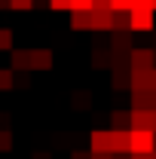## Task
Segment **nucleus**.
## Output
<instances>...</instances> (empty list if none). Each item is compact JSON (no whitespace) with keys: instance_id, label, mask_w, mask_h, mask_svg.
I'll return each mask as SVG.
<instances>
[{"instance_id":"1","label":"nucleus","mask_w":156,"mask_h":159,"mask_svg":"<svg viewBox=\"0 0 156 159\" xmlns=\"http://www.w3.org/2000/svg\"><path fill=\"white\" fill-rule=\"evenodd\" d=\"M132 144H129V153L132 156H150L156 153V132H129Z\"/></svg>"},{"instance_id":"2","label":"nucleus","mask_w":156,"mask_h":159,"mask_svg":"<svg viewBox=\"0 0 156 159\" xmlns=\"http://www.w3.org/2000/svg\"><path fill=\"white\" fill-rule=\"evenodd\" d=\"M129 70H132V74L156 70V52L153 49H132V55H129Z\"/></svg>"},{"instance_id":"3","label":"nucleus","mask_w":156,"mask_h":159,"mask_svg":"<svg viewBox=\"0 0 156 159\" xmlns=\"http://www.w3.org/2000/svg\"><path fill=\"white\" fill-rule=\"evenodd\" d=\"M12 70L16 74L34 70V49H12Z\"/></svg>"},{"instance_id":"4","label":"nucleus","mask_w":156,"mask_h":159,"mask_svg":"<svg viewBox=\"0 0 156 159\" xmlns=\"http://www.w3.org/2000/svg\"><path fill=\"white\" fill-rule=\"evenodd\" d=\"M129 144H132L129 129H110V156H117V153H129Z\"/></svg>"},{"instance_id":"5","label":"nucleus","mask_w":156,"mask_h":159,"mask_svg":"<svg viewBox=\"0 0 156 159\" xmlns=\"http://www.w3.org/2000/svg\"><path fill=\"white\" fill-rule=\"evenodd\" d=\"M129 132H153V110H132Z\"/></svg>"},{"instance_id":"6","label":"nucleus","mask_w":156,"mask_h":159,"mask_svg":"<svg viewBox=\"0 0 156 159\" xmlns=\"http://www.w3.org/2000/svg\"><path fill=\"white\" fill-rule=\"evenodd\" d=\"M153 9H135L132 12V31H153Z\"/></svg>"},{"instance_id":"7","label":"nucleus","mask_w":156,"mask_h":159,"mask_svg":"<svg viewBox=\"0 0 156 159\" xmlns=\"http://www.w3.org/2000/svg\"><path fill=\"white\" fill-rule=\"evenodd\" d=\"M89 153H110V132H92L89 135Z\"/></svg>"},{"instance_id":"8","label":"nucleus","mask_w":156,"mask_h":159,"mask_svg":"<svg viewBox=\"0 0 156 159\" xmlns=\"http://www.w3.org/2000/svg\"><path fill=\"white\" fill-rule=\"evenodd\" d=\"M113 28V12H92V31H110Z\"/></svg>"},{"instance_id":"9","label":"nucleus","mask_w":156,"mask_h":159,"mask_svg":"<svg viewBox=\"0 0 156 159\" xmlns=\"http://www.w3.org/2000/svg\"><path fill=\"white\" fill-rule=\"evenodd\" d=\"M34 70H52V52L49 49H34Z\"/></svg>"},{"instance_id":"10","label":"nucleus","mask_w":156,"mask_h":159,"mask_svg":"<svg viewBox=\"0 0 156 159\" xmlns=\"http://www.w3.org/2000/svg\"><path fill=\"white\" fill-rule=\"evenodd\" d=\"M71 28H77V31L92 28V12H71Z\"/></svg>"},{"instance_id":"11","label":"nucleus","mask_w":156,"mask_h":159,"mask_svg":"<svg viewBox=\"0 0 156 159\" xmlns=\"http://www.w3.org/2000/svg\"><path fill=\"white\" fill-rule=\"evenodd\" d=\"M16 86V70H9V67H0V92H9Z\"/></svg>"},{"instance_id":"12","label":"nucleus","mask_w":156,"mask_h":159,"mask_svg":"<svg viewBox=\"0 0 156 159\" xmlns=\"http://www.w3.org/2000/svg\"><path fill=\"white\" fill-rule=\"evenodd\" d=\"M110 122H113V129L132 125V113H126V110H113V113H110Z\"/></svg>"},{"instance_id":"13","label":"nucleus","mask_w":156,"mask_h":159,"mask_svg":"<svg viewBox=\"0 0 156 159\" xmlns=\"http://www.w3.org/2000/svg\"><path fill=\"white\" fill-rule=\"evenodd\" d=\"M132 89V74L126 77V70H113V89Z\"/></svg>"},{"instance_id":"14","label":"nucleus","mask_w":156,"mask_h":159,"mask_svg":"<svg viewBox=\"0 0 156 159\" xmlns=\"http://www.w3.org/2000/svg\"><path fill=\"white\" fill-rule=\"evenodd\" d=\"M113 12H135V0H110Z\"/></svg>"},{"instance_id":"15","label":"nucleus","mask_w":156,"mask_h":159,"mask_svg":"<svg viewBox=\"0 0 156 159\" xmlns=\"http://www.w3.org/2000/svg\"><path fill=\"white\" fill-rule=\"evenodd\" d=\"M12 31L9 28H0V52H6V49H12Z\"/></svg>"},{"instance_id":"16","label":"nucleus","mask_w":156,"mask_h":159,"mask_svg":"<svg viewBox=\"0 0 156 159\" xmlns=\"http://www.w3.org/2000/svg\"><path fill=\"white\" fill-rule=\"evenodd\" d=\"M6 150H12V132L0 129V153H6Z\"/></svg>"},{"instance_id":"17","label":"nucleus","mask_w":156,"mask_h":159,"mask_svg":"<svg viewBox=\"0 0 156 159\" xmlns=\"http://www.w3.org/2000/svg\"><path fill=\"white\" fill-rule=\"evenodd\" d=\"M9 6H12V9H31L34 0H9Z\"/></svg>"},{"instance_id":"18","label":"nucleus","mask_w":156,"mask_h":159,"mask_svg":"<svg viewBox=\"0 0 156 159\" xmlns=\"http://www.w3.org/2000/svg\"><path fill=\"white\" fill-rule=\"evenodd\" d=\"M52 9H71V0H49Z\"/></svg>"},{"instance_id":"19","label":"nucleus","mask_w":156,"mask_h":159,"mask_svg":"<svg viewBox=\"0 0 156 159\" xmlns=\"http://www.w3.org/2000/svg\"><path fill=\"white\" fill-rule=\"evenodd\" d=\"M135 9H153V0H135Z\"/></svg>"},{"instance_id":"20","label":"nucleus","mask_w":156,"mask_h":159,"mask_svg":"<svg viewBox=\"0 0 156 159\" xmlns=\"http://www.w3.org/2000/svg\"><path fill=\"white\" fill-rule=\"evenodd\" d=\"M71 159H92V153H83V150H74V153H71Z\"/></svg>"},{"instance_id":"21","label":"nucleus","mask_w":156,"mask_h":159,"mask_svg":"<svg viewBox=\"0 0 156 159\" xmlns=\"http://www.w3.org/2000/svg\"><path fill=\"white\" fill-rule=\"evenodd\" d=\"M16 83L19 86H28V74H16Z\"/></svg>"},{"instance_id":"22","label":"nucleus","mask_w":156,"mask_h":159,"mask_svg":"<svg viewBox=\"0 0 156 159\" xmlns=\"http://www.w3.org/2000/svg\"><path fill=\"white\" fill-rule=\"evenodd\" d=\"M92 159H113L110 153H92Z\"/></svg>"},{"instance_id":"23","label":"nucleus","mask_w":156,"mask_h":159,"mask_svg":"<svg viewBox=\"0 0 156 159\" xmlns=\"http://www.w3.org/2000/svg\"><path fill=\"white\" fill-rule=\"evenodd\" d=\"M31 159H49V153H34Z\"/></svg>"},{"instance_id":"24","label":"nucleus","mask_w":156,"mask_h":159,"mask_svg":"<svg viewBox=\"0 0 156 159\" xmlns=\"http://www.w3.org/2000/svg\"><path fill=\"white\" fill-rule=\"evenodd\" d=\"M153 132H156V110H153Z\"/></svg>"},{"instance_id":"25","label":"nucleus","mask_w":156,"mask_h":159,"mask_svg":"<svg viewBox=\"0 0 156 159\" xmlns=\"http://www.w3.org/2000/svg\"><path fill=\"white\" fill-rule=\"evenodd\" d=\"M153 12H156V0H153Z\"/></svg>"}]
</instances>
